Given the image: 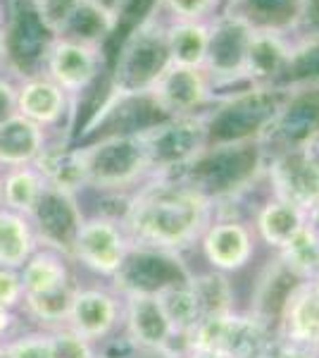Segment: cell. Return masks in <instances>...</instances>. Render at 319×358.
<instances>
[{
  "label": "cell",
  "mask_w": 319,
  "mask_h": 358,
  "mask_svg": "<svg viewBox=\"0 0 319 358\" xmlns=\"http://www.w3.org/2000/svg\"><path fill=\"white\" fill-rule=\"evenodd\" d=\"M22 289L24 299H38L48 296V294L62 292L72 287V277L69 268L60 251L55 248H43V251H34L31 258L22 265Z\"/></svg>",
  "instance_id": "21"
},
{
  "label": "cell",
  "mask_w": 319,
  "mask_h": 358,
  "mask_svg": "<svg viewBox=\"0 0 319 358\" xmlns=\"http://www.w3.org/2000/svg\"><path fill=\"white\" fill-rule=\"evenodd\" d=\"M50 342H53L55 358H96L94 346H91L89 339L79 337L69 327L50 334Z\"/></svg>",
  "instance_id": "37"
},
{
  "label": "cell",
  "mask_w": 319,
  "mask_h": 358,
  "mask_svg": "<svg viewBox=\"0 0 319 358\" xmlns=\"http://www.w3.org/2000/svg\"><path fill=\"white\" fill-rule=\"evenodd\" d=\"M79 3L81 0H34V8L40 15L43 24L48 27V31L57 38Z\"/></svg>",
  "instance_id": "36"
},
{
  "label": "cell",
  "mask_w": 319,
  "mask_h": 358,
  "mask_svg": "<svg viewBox=\"0 0 319 358\" xmlns=\"http://www.w3.org/2000/svg\"><path fill=\"white\" fill-rule=\"evenodd\" d=\"M45 189H48V182L34 165L10 167L3 177V208L31 217Z\"/></svg>",
  "instance_id": "27"
},
{
  "label": "cell",
  "mask_w": 319,
  "mask_h": 358,
  "mask_svg": "<svg viewBox=\"0 0 319 358\" xmlns=\"http://www.w3.org/2000/svg\"><path fill=\"white\" fill-rule=\"evenodd\" d=\"M307 222H310L312 227H315L317 232H319V201H317V206L312 208L310 213H307Z\"/></svg>",
  "instance_id": "45"
},
{
  "label": "cell",
  "mask_w": 319,
  "mask_h": 358,
  "mask_svg": "<svg viewBox=\"0 0 319 358\" xmlns=\"http://www.w3.org/2000/svg\"><path fill=\"white\" fill-rule=\"evenodd\" d=\"M291 86H243L207 113V146L248 143L267 136L286 103Z\"/></svg>",
  "instance_id": "2"
},
{
  "label": "cell",
  "mask_w": 319,
  "mask_h": 358,
  "mask_svg": "<svg viewBox=\"0 0 319 358\" xmlns=\"http://www.w3.org/2000/svg\"><path fill=\"white\" fill-rule=\"evenodd\" d=\"M155 8L172 15L174 22H210L222 13V0H155Z\"/></svg>",
  "instance_id": "33"
},
{
  "label": "cell",
  "mask_w": 319,
  "mask_h": 358,
  "mask_svg": "<svg viewBox=\"0 0 319 358\" xmlns=\"http://www.w3.org/2000/svg\"><path fill=\"white\" fill-rule=\"evenodd\" d=\"M274 337L269 334V325L260 317L229 310L202 315L184 337V349L217 351L226 358H267Z\"/></svg>",
  "instance_id": "6"
},
{
  "label": "cell",
  "mask_w": 319,
  "mask_h": 358,
  "mask_svg": "<svg viewBox=\"0 0 319 358\" xmlns=\"http://www.w3.org/2000/svg\"><path fill=\"white\" fill-rule=\"evenodd\" d=\"M226 3H231V0H222V10H224V5H226Z\"/></svg>",
  "instance_id": "47"
},
{
  "label": "cell",
  "mask_w": 319,
  "mask_h": 358,
  "mask_svg": "<svg viewBox=\"0 0 319 358\" xmlns=\"http://www.w3.org/2000/svg\"><path fill=\"white\" fill-rule=\"evenodd\" d=\"M188 287L195 296V303L200 308L202 315H219L234 310V289H231V282L226 280L224 273L212 270V273L202 275H191Z\"/></svg>",
  "instance_id": "30"
},
{
  "label": "cell",
  "mask_w": 319,
  "mask_h": 358,
  "mask_svg": "<svg viewBox=\"0 0 319 358\" xmlns=\"http://www.w3.org/2000/svg\"><path fill=\"white\" fill-rule=\"evenodd\" d=\"M181 358H226L217 351H205V349H184Z\"/></svg>",
  "instance_id": "42"
},
{
  "label": "cell",
  "mask_w": 319,
  "mask_h": 358,
  "mask_svg": "<svg viewBox=\"0 0 319 358\" xmlns=\"http://www.w3.org/2000/svg\"><path fill=\"white\" fill-rule=\"evenodd\" d=\"M300 153L307 158V163L319 170V127L305 138L303 143H300Z\"/></svg>",
  "instance_id": "41"
},
{
  "label": "cell",
  "mask_w": 319,
  "mask_h": 358,
  "mask_svg": "<svg viewBox=\"0 0 319 358\" xmlns=\"http://www.w3.org/2000/svg\"><path fill=\"white\" fill-rule=\"evenodd\" d=\"M307 0H231L222 13L241 17L253 29L288 34L303 24Z\"/></svg>",
  "instance_id": "20"
},
{
  "label": "cell",
  "mask_w": 319,
  "mask_h": 358,
  "mask_svg": "<svg viewBox=\"0 0 319 358\" xmlns=\"http://www.w3.org/2000/svg\"><path fill=\"white\" fill-rule=\"evenodd\" d=\"M276 337L319 354V280H303L288 292Z\"/></svg>",
  "instance_id": "15"
},
{
  "label": "cell",
  "mask_w": 319,
  "mask_h": 358,
  "mask_svg": "<svg viewBox=\"0 0 319 358\" xmlns=\"http://www.w3.org/2000/svg\"><path fill=\"white\" fill-rule=\"evenodd\" d=\"M17 115V86L0 77V122Z\"/></svg>",
  "instance_id": "40"
},
{
  "label": "cell",
  "mask_w": 319,
  "mask_h": 358,
  "mask_svg": "<svg viewBox=\"0 0 319 358\" xmlns=\"http://www.w3.org/2000/svg\"><path fill=\"white\" fill-rule=\"evenodd\" d=\"M0 208H3V177H0Z\"/></svg>",
  "instance_id": "46"
},
{
  "label": "cell",
  "mask_w": 319,
  "mask_h": 358,
  "mask_svg": "<svg viewBox=\"0 0 319 358\" xmlns=\"http://www.w3.org/2000/svg\"><path fill=\"white\" fill-rule=\"evenodd\" d=\"M131 253V241L124 227L107 217L84 220L72 246V256L98 275H119Z\"/></svg>",
  "instance_id": "10"
},
{
  "label": "cell",
  "mask_w": 319,
  "mask_h": 358,
  "mask_svg": "<svg viewBox=\"0 0 319 358\" xmlns=\"http://www.w3.org/2000/svg\"><path fill=\"white\" fill-rule=\"evenodd\" d=\"M45 148L43 127L29 122L22 115H13L10 120L0 122V165L22 167L34 165L38 153Z\"/></svg>",
  "instance_id": "22"
},
{
  "label": "cell",
  "mask_w": 319,
  "mask_h": 358,
  "mask_svg": "<svg viewBox=\"0 0 319 358\" xmlns=\"http://www.w3.org/2000/svg\"><path fill=\"white\" fill-rule=\"evenodd\" d=\"M69 113V96L45 74L29 77L17 86V115L38 127H55Z\"/></svg>",
  "instance_id": "19"
},
{
  "label": "cell",
  "mask_w": 319,
  "mask_h": 358,
  "mask_svg": "<svg viewBox=\"0 0 319 358\" xmlns=\"http://www.w3.org/2000/svg\"><path fill=\"white\" fill-rule=\"evenodd\" d=\"M43 72L69 98H74L89 91L103 77V72H107V57L103 48L69 41V38H53Z\"/></svg>",
  "instance_id": "9"
},
{
  "label": "cell",
  "mask_w": 319,
  "mask_h": 358,
  "mask_svg": "<svg viewBox=\"0 0 319 358\" xmlns=\"http://www.w3.org/2000/svg\"><path fill=\"white\" fill-rule=\"evenodd\" d=\"M0 358H55L50 334H29L0 344Z\"/></svg>",
  "instance_id": "34"
},
{
  "label": "cell",
  "mask_w": 319,
  "mask_h": 358,
  "mask_svg": "<svg viewBox=\"0 0 319 358\" xmlns=\"http://www.w3.org/2000/svg\"><path fill=\"white\" fill-rule=\"evenodd\" d=\"M272 196L310 213L319 201V170L307 163L300 148L274 153L267 165Z\"/></svg>",
  "instance_id": "14"
},
{
  "label": "cell",
  "mask_w": 319,
  "mask_h": 358,
  "mask_svg": "<svg viewBox=\"0 0 319 358\" xmlns=\"http://www.w3.org/2000/svg\"><path fill=\"white\" fill-rule=\"evenodd\" d=\"M136 358H181L177 351H141V356Z\"/></svg>",
  "instance_id": "44"
},
{
  "label": "cell",
  "mask_w": 319,
  "mask_h": 358,
  "mask_svg": "<svg viewBox=\"0 0 319 358\" xmlns=\"http://www.w3.org/2000/svg\"><path fill=\"white\" fill-rule=\"evenodd\" d=\"M155 294H158L172 327L177 330V334L184 342L186 332L200 320V308H198V303H195V296L188 287V280L177 282V285H170V287H162V289H158Z\"/></svg>",
  "instance_id": "31"
},
{
  "label": "cell",
  "mask_w": 319,
  "mask_h": 358,
  "mask_svg": "<svg viewBox=\"0 0 319 358\" xmlns=\"http://www.w3.org/2000/svg\"><path fill=\"white\" fill-rule=\"evenodd\" d=\"M170 62L181 67L202 69L207 50V22H170L167 24Z\"/></svg>",
  "instance_id": "28"
},
{
  "label": "cell",
  "mask_w": 319,
  "mask_h": 358,
  "mask_svg": "<svg viewBox=\"0 0 319 358\" xmlns=\"http://www.w3.org/2000/svg\"><path fill=\"white\" fill-rule=\"evenodd\" d=\"M279 261L300 282L319 280V232L310 222L281 248Z\"/></svg>",
  "instance_id": "29"
},
{
  "label": "cell",
  "mask_w": 319,
  "mask_h": 358,
  "mask_svg": "<svg viewBox=\"0 0 319 358\" xmlns=\"http://www.w3.org/2000/svg\"><path fill=\"white\" fill-rule=\"evenodd\" d=\"M262 165L265 148L260 141L219 143V146H207L193 163L184 167V175L177 179L212 199V192L229 194L246 187V182H251Z\"/></svg>",
  "instance_id": "5"
},
{
  "label": "cell",
  "mask_w": 319,
  "mask_h": 358,
  "mask_svg": "<svg viewBox=\"0 0 319 358\" xmlns=\"http://www.w3.org/2000/svg\"><path fill=\"white\" fill-rule=\"evenodd\" d=\"M214 201L177 177H153L126 206L124 227L131 246L177 253L205 234L212 224Z\"/></svg>",
  "instance_id": "1"
},
{
  "label": "cell",
  "mask_w": 319,
  "mask_h": 358,
  "mask_svg": "<svg viewBox=\"0 0 319 358\" xmlns=\"http://www.w3.org/2000/svg\"><path fill=\"white\" fill-rule=\"evenodd\" d=\"M22 301H24V289H22L20 273L10 268H0V308L13 310Z\"/></svg>",
  "instance_id": "38"
},
{
  "label": "cell",
  "mask_w": 319,
  "mask_h": 358,
  "mask_svg": "<svg viewBox=\"0 0 319 358\" xmlns=\"http://www.w3.org/2000/svg\"><path fill=\"white\" fill-rule=\"evenodd\" d=\"M165 31L167 24L153 5V10L119 38L117 55L110 60V91L121 96L148 94L160 74L172 65Z\"/></svg>",
  "instance_id": "3"
},
{
  "label": "cell",
  "mask_w": 319,
  "mask_h": 358,
  "mask_svg": "<svg viewBox=\"0 0 319 358\" xmlns=\"http://www.w3.org/2000/svg\"><path fill=\"white\" fill-rule=\"evenodd\" d=\"M36 251L31 217L0 208V268L20 270Z\"/></svg>",
  "instance_id": "25"
},
{
  "label": "cell",
  "mask_w": 319,
  "mask_h": 358,
  "mask_svg": "<svg viewBox=\"0 0 319 358\" xmlns=\"http://www.w3.org/2000/svg\"><path fill=\"white\" fill-rule=\"evenodd\" d=\"M34 167L43 175L48 187L57 189L65 194H77L89 184L86 179L84 158H81L79 148L69 146H45L34 160Z\"/></svg>",
  "instance_id": "23"
},
{
  "label": "cell",
  "mask_w": 319,
  "mask_h": 358,
  "mask_svg": "<svg viewBox=\"0 0 319 358\" xmlns=\"http://www.w3.org/2000/svg\"><path fill=\"white\" fill-rule=\"evenodd\" d=\"M202 256L219 273H234L251 263L255 241L248 224L241 220H219L212 222L200 236Z\"/></svg>",
  "instance_id": "17"
},
{
  "label": "cell",
  "mask_w": 319,
  "mask_h": 358,
  "mask_svg": "<svg viewBox=\"0 0 319 358\" xmlns=\"http://www.w3.org/2000/svg\"><path fill=\"white\" fill-rule=\"evenodd\" d=\"M283 86H319V31L291 43V60Z\"/></svg>",
  "instance_id": "32"
},
{
  "label": "cell",
  "mask_w": 319,
  "mask_h": 358,
  "mask_svg": "<svg viewBox=\"0 0 319 358\" xmlns=\"http://www.w3.org/2000/svg\"><path fill=\"white\" fill-rule=\"evenodd\" d=\"M10 325H13V310L0 308V339L5 337V332L10 330Z\"/></svg>",
  "instance_id": "43"
},
{
  "label": "cell",
  "mask_w": 319,
  "mask_h": 358,
  "mask_svg": "<svg viewBox=\"0 0 319 358\" xmlns=\"http://www.w3.org/2000/svg\"><path fill=\"white\" fill-rule=\"evenodd\" d=\"M319 127V86H291L286 103L269 127L262 143H272L274 153L300 148V143Z\"/></svg>",
  "instance_id": "13"
},
{
  "label": "cell",
  "mask_w": 319,
  "mask_h": 358,
  "mask_svg": "<svg viewBox=\"0 0 319 358\" xmlns=\"http://www.w3.org/2000/svg\"><path fill=\"white\" fill-rule=\"evenodd\" d=\"M114 36H117V22L91 5L89 0H81L57 38H69V41L105 50Z\"/></svg>",
  "instance_id": "26"
},
{
  "label": "cell",
  "mask_w": 319,
  "mask_h": 358,
  "mask_svg": "<svg viewBox=\"0 0 319 358\" xmlns=\"http://www.w3.org/2000/svg\"><path fill=\"white\" fill-rule=\"evenodd\" d=\"M86 179L98 189H121L150 177V167L138 134H112L91 146H79Z\"/></svg>",
  "instance_id": "7"
},
{
  "label": "cell",
  "mask_w": 319,
  "mask_h": 358,
  "mask_svg": "<svg viewBox=\"0 0 319 358\" xmlns=\"http://www.w3.org/2000/svg\"><path fill=\"white\" fill-rule=\"evenodd\" d=\"M136 134L146 148L150 177H172L207 148V113L162 117Z\"/></svg>",
  "instance_id": "4"
},
{
  "label": "cell",
  "mask_w": 319,
  "mask_h": 358,
  "mask_svg": "<svg viewBox=\"0 0 319 358\" xmlns=\"http://www.w3.org/2000/svg\"><path fill=\"white\" fill-rule=\"evenodd\" d=\"M119 317L121 303L114 294L105 289H77L65 322L79 337L96 342V339H105L117 327Z\"/></svg>",
  "instance_id": "18"
},
{
  "label": "cell",
  "mask_w": 319,
  "mask_h": 358,
  "mask_svg": "<svg viewBox=\"0 0 319 358\" xmlns=\"http://www.w3.org/2000/svg\"><path fill=\"white\" fill-rule=\"evenodd\" d=\"M267 358H319V354L305 349V346L286 342V339H281V337H274L272 349H269V356Z\"/></svg>",
  "instance_id": "39"
},
{
  "label": "cell",
  "mask_w": 319,
  "mask_h": 358,
  "mask_svg": "<svg viewBox=\"0 0 319 358\" xmlns=\"http://www.w3.org/2000/svg\"><path fill=\"white\" fill-rule=\"evenodd\" d=\"M305 224H307V213L303 208L276 199V196L265 201L262 208L258 210V215H255V229H258L260 239L267 246L276 248V251H281Z\"/></svg>",
  "instance_id": "24"
},
{
  "label": "cell",
  "mask_w": 319,
  "mask_h": 358,
  "mask_svg": "<svg viewBox=\"0 0 319 358\" xmlns=\"http://www.w3.org/2000/svg\"><path fill=\"white\" fill-rule=\"evenodd\" d=\"M91 5H96L98 10H103L107 17H112L114 22H117V34H119V29L121 31H129V29L136 24V22H141L143 17L138 15V8L143 5V0H89ZM143 13H150V10L146 8H141ZM121 34V36H124Z\"/></svg>",
  "instance_id": "35"
},
{
  "label": "cell",
  "mask_w": 319,
  "mask_h": 358,
  "mask_svg": "<svg viewBox=\"0 0 319 358\" xmlns=\"http://www.w3.org/2000/svg\"><path fill=\"white\" fill-rule=\"evenodd\" d=\"M291 60V41L286 34L255 29L246 50L243 86H283Z\"/></svg>",
  "instance_id": "16"
},
{
  "label": "cell",
  "mask_w": 319,
  "mask_h": 358,
  "mask_svg": "<svg viewBox=\"0 0 319 358\" xmlns=\"http://www.w3.org/2000/svg\"><path fill=\"white\" fill-rule=\"evenodd\" d=\"M255 29L241 17L219 13L207 22V50L202 72L212 86L243 84L246 50Z\"/></svg>",
  "instance_id": "8"
},
{
  "label": "cell",
  "mask_w": 319,
  "mask_h": 358,
  "mask_svg": "<svg viewBox=\"0 0 319 358\" xmlns=\"http://www.w3.org/2000/svg\"><path fill=\"white\" fill-rule=\"evenodd\" d=\"M121 313L126 334L141 351H174V339H181L155 292H129Z\"/></svg>",
  "instance_id": "12"
},
{
  "label": "cell",
  "mask_w": 319,
  "mask_h": 358,
  "mask_svg": "<svg viewBox=\"0 0 319 358\" xmlns=\"http://www.w3.org/2000/svg\"><path fill=\"white\" fill-rule=\"evenodd\" d=\"M148 96L165 117H184L198 115L214 101V86L202 69L170 65L148 89Z\"/></svg>",
  "instance_id": "11"
}]
</instances>
